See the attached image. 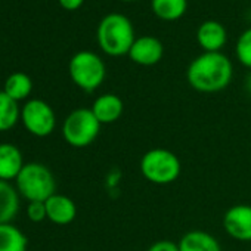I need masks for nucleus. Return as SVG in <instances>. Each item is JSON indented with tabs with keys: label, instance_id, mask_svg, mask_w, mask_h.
<instances>
[{
	"label": "nucleus",
	"instance_id": "obj_1",
	"mask_svg": "<svg viewBox=\"0 0 251 251\" xmlns=\"http://www.w3.org/2000/svg\"><path fill=\"white\" fill-rule=\"evenodd\" d=\"M233 77V65L222 52H202L191 61L186 70L188 84L200 93L225 90Z\"/></svg>",
	"mask_w": 251,
	"mask_h": 251
},
{
	"label": "nucleus",
	"instance_id": "obj_2",
	"mask_svg": "<svg viewBox=\"0 0 251 251\" xmlns=\"http://www.w3.org/2000/svg\"><path fill=\"white\" fill-rule=\"evenodd\" d=\"M96 39L102 52L112 58L129 55L130 48L136 40L132 21L117 12L108 14L100 20L96 30Z\"/></svg>",
	"mask_w": 251,
	"mask_h": 251
},
{
	"label": "nucleus",
	"instance_id": "obj_3",
	"mask_svg": "<svg viewBox=\"0 0 251 251\" xmlns=\"http://www.w3.org/2000/svg\"><path fill=\"white\" fill-rule=\"evenodd\" d=\"M18 194L31 201H46L56 194V180L53 173L42 163H27L15 179Z\"/></svg>",
	"mask_w": 251,
	"mask_h": 251
},
{
	"label": "nucleus",
	"instance_id": "obj_4",
	"mask_svg": "<svg viewBox=\"0 0 251 251\" xmlns=\"http://www.w3.org/2000/svg\"><path fill=\"white\" fill-rule=\"evenodd\" d=\"M139 169L148 182L163 186L179 179L182 173V163L170 150L152 148L142 155Z\"/></svg>",
	"mask_w": 251,
	"mask_h": 251
},
{
	"label": "nucleus",
	"instance_id": "obj_5",
	"mask_svg": "<svg viewBox=\"0 0 251 251\" xmlns=\"http://www.w3.org/2000/svg\"><path fill=\"white\" fill-rule=\"evenodd\" d=\"M100 126L90 108H77L64 120L62 136L70 147L86 148L99 136Z\"/></svg>",
	"mask_w": 251,
	"mask_h": 251
},
{
	"label": "nucleus",
	"instance_id": "obj_6",
	"mask_svg": "<svg viewBox=\"0 0 251 251\" xmlns=\"http://www.w3.org/2000/svg\"><path fill=\"white\" fill-rule=\"evenodd\" d=\"M68 71L74 84L87 93L99 89L106 77V67L102 58L92 50H80L73 55Z\"/></svg>",
	"mask_w": 251,
	"mask_h": 251
},
{
	"label": "nucleus",
	"instance_id": "obj_7",
	"mask_svg": "<svg viewBox=\"0 0 251 251\" xmlns=\"http://www.w3.org/2000/svg\"><path fill=\"white\" fill-rule=\"evenodd\" d=\"M21 121L30 135L46 138L52 135L56 127V114L48 102L30 99L21 108Z\"/></svg>",
	"mask_w": 251,
	"mask_h": 251
},
{
	"label": "nucleus",
	"instance_id": "obj_8",
	"mask_svg": "<svg viewBox=\"0 0 251 251\" xmlns=\"http://www.w3.org/2000/svg\"><path fill=\"white\" fill-rule=\"evenodd\" d=\"M223 229L235 241L251 242V205L236 204L226 210Z\"/></svg>",
	"mask_w": 251,
	"mask_h": 251
},
{
	"label": "nucleus",
	"instance_id": "obj_9",
	"mask_svg": "<svg viewBox=\"0 0 251 251\" xmlns=\"http://www.w3.org/2000/svg\"><path fill=\"white\" fill-rule=\"evenodd\" d=\"M163 55H164V46L160 39L154 36H142L135 40L127 56L136 65L152 67L161 61Z\"/></svg>",
	"mask_w": 251,
	"mask_h": 251
},
{
	"label": "nucleus",
	"instance_id": "obj_10",
	"mask_svg": "<svg viewBox=\"0 0 251 251\" xmlns=\"http://www.w3.org/2000/svg\"><path fill=\"white\" fill-rule=\"evenodd\" d=\"M197 42L204 52H220L227 42V31L223 24L207 20L197 30Z\"/></svg>",
	"mask_w": 251,
	"mask_h": 251
},
{
	"label": "nucleus",
	"instance_id": "obj_11",
	"mask_svg": "<svg viewBox=\"0 0 251 251\" xmlns=\"http://www.w3.org/2000/svg\"><path fill=\"white\" fill-rule=\"evenodd\" d=\"M46 204V214L48 219L59 226L70 225L77 216V205L75 202L62 194H53L50 198L45 201Z\"/></svg>",
	"mask_w": 251,
	"mask_h": 251
},
{
	"label": "nucleus",
	"instance_id": "obj_12",
	"mask_svg": "<svg viewBox=\"0 0 251 251\" xmlns=\"http://www.w3.org/2000/svg\"><path fill=\"white\" fill-rule=\"evenodd\" d=\"M92 112L100 124H112L118 121L124 112V103L115 93H103L92 103Z\"/></svg>",
	"mask_w": 251,
	"mask_h": 251
},
{
	"label": "nucleus",
	"instance_id": "obj_13",
	"mask_svg": "<svg viewBox=\"0 0 251 251\" xmlns=\"http://www.w3.org/2000/svg\"><path fill=\"white\" fill-rule=\"evenodd\" d=\"M24 167L23 154L14 144H0V179L15 180Z\"/></svg>",
	"mask_w": 251,
	"mask_h": 251
},
{
	"label": "nucleus",
	"instance_id": "obj_14",
	"mask_svg": "<svg viewBox=\"0 0 251 251\" xmlns=\"http://www.w3.org/2000/svg\"><path fill=\"white\" fill-rule=\"evenodd\" d=\"M179 251H222L219 241L205 230H189L177 242Z\"/></svg>",
	"mask_w": 251,
	"mask_h": 251
},
{
	"label": "nucleus",
	"instance_id": "obj_15",
	"mask_svg": "<svg viewBox=\"0 0 251 251\" xmlns=\"http://www.w3.org/2000/svg\"><path fill=\"white\" fill-rule=\"evenodd\" d=\"M20 211V194L9 182L0 179V225L11 223Z\"/></svg>",
	"mask_w": 251,
	"mask_h": 251
},
{
	"label": "nucleus",
	"instance_id": "obj_16",
	"mask_svg": "<svg viewBox=\"0 0 251 251\" xmlns=\"http://www.w3.org/2000/svg\"><path fill=\"white\" fill-rule=\"evenodd\" d=\"M151 9L163 21H177L188 9V0H151Z\"/></svg>",
	"mask_w": 251,
	"mask_h": 251
},
{
	"label": "nucleus",
	"instance_id": "obj_17",
	"mask_svg": "<svg viewBox=\"0 0 251 251\" xmlns=\"http://www.w3.org/2000/svg\"><path fill=\"white\" fill-rule=\"evenodd\" d=\"M28 239L12 223L0 225V251H27Z\"/></svg>",
	"mask_w": 251,
	"mask_h": 251
},
{
	"label": "nucleus",
	"instance_id": "obj_18",
	"mask_svg": "<svg viewBox=\"0 0 251 251\" xmlns=\"http://www.w3.org/2000/svg\"><path fill=\"white\" fill-rule=\"evenodd\" d=\"M21 118V109L18 102L8 96L3 90L0 92V132L14 129Z\"/></svg>",
	"mask_w": 251,
	"mask_h": 251
},
{
	"label": "nucleus",
	"instance_id": "obj_19",
	"mask_svg": "<svg viewBox=\"0 0 251 251\" xmlns=\"http://www.w3.org/2000/svg\"><path fill=\"white\" fill-rule=\"evenodd\" d=\"M31 90H33V81H31L30 75H27L25 73L11 74L6 78L5 87H3V92L17 102L27 99L30 96Z\"/></svg>",
	"mask_w": 251,
	"mask_h": 251
},
{
	"label": "nucleus",
	"instance_id": "obj_20",
	"mask_svg": "<svg viewBox=\"0 0 251 251\" xmlns=\"http://www.w3.org/2000/svg\"><path fill=\"white\" fill-rule=\"evenodd\" d=\"M235 53L239 64L251 71V28H247L238 37Z\"/></svg>",
	"mask_w": 251,
	"mask_h": 251
},
{
	"label": "nucleus",
	"instance_id": "obj_21",
	"mask_svg": "<svg viewBox=\"0 0 251 251\" xmlns=\"http://www.w3.org/2000/svg\"><path fill=\"white\" fill-rule=\"evenodd\" d=\"M27 217L34 223H39V222H43L45 219H48L46 204L43 201H31V202H28V205H27Z\"/></svg>",
	"mask_w": 251,
	"mask_h": 251
},
{
	"label": "nucleus",
	"instance_id": "obj_22",
	"mask_svg": "<svg viewBox=\"0 0 251 251\" xmlns=\"http://www.w3.org/2000/svg\"><path fill=\"white\" fill-rule=\"evenodd\" d=\"M147 251H179V245L170 239H160L150 245Z\"/></svg>",
	"mask_w": 251,
	"mask_h": 251
},
{
	"label": "nucleus",
	"instance_id": "obj_23",
	"mask_svg": "<svg viewBox=\"0 0 251 251\" xmlns=\"http://www.w3.org/2000/svg\"><path fill=\"white\" fill-rule=\"evenodd\" d=\"M84 0H59V3L62 8L68 9V11H75L83 5Z\"/></svg>",
	"mask_w": 251,
	"mask_h": 251
},
{
	"label": "nucleus",
	"instance_id": "obj_24",
	"mask_svg": "<svg viewBox=\"0 0 251 251\" xmlns=\"http://www.w3.org/2000/svg\"><path fill=\"white\" fill-rule=\"evenodd\" d=\"M245 89H247V92L251 95V73L247 75V78H245Z\"/></svg>",
	"mask_w": 251,
	"mask_h": 251
},
{
	"label": "nucleus",
	"instance_id": "obj_25",
	"mask_svg": "<svg viewBox=\"0 0 251 251\" xmlns=\"http://www.w3.org/2000/svg\"><path fill=\"white\" fill-rule=\"evenodd\" d=\"M121 2H127L129 3V2H136V0H121Z\"/></svg>",
	"mask_w": 251,
	"mask_h": 251
},
{
	"label": "nucleus",
	"instance_id": "obj_26",
	"mask_svg": "<svg viewBox=\"0 0 251 251\" xmlns=\"http://www.w3.org/2000/svg\"><path fill=\"white\" fill-rule=\"evenodd\" d=\"M124 251H132V250H124Z\"/></svg>",
	"mask_w": 251,
	"mask_h": 251
}]
</instances>
